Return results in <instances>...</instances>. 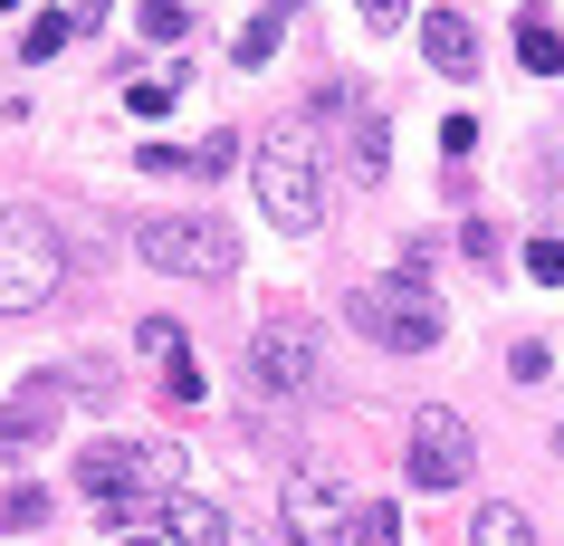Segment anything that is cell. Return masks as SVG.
Returning <instances> with one entry per match:
<instances>
[{
  "label": "cell",
  "instance_id": "obj_1",
  "mask_svg": "<svg viewBox=\"0 0 564 546\" xmlns=\"http://www.w3.org/2000/svg\"><path fill=\"white\" fill-rule=\"evenodd\" d=\"M77 489H87V508L106 527L124 517H153L163 489H182V451H144V441H87L77 451Z\"/></svg>",
  "mask_w": 564,
  "mask_h": 546
},
{
  "label": "cell",
  "instance_id": "obj_2",
  "mask_svg": "<svg viewBox=\"0 0 564 546\" xmlns=\"http://www.w3.org/2000/svg\"><path fill=\"white\" fill-rule=\"evenodd\" d=\"M249 182H259V212L288 231V240H306L316 221H326V182H316V144H306L297 125H268L259 144H249Z\"/></svg>",
  "mask_w": 564,
  "mask_h": 546
},
{
  "label": "cell",
  "instance_id": "obj_3",
  "mask_svg": "<svg viewBox=\"0 0 564 546\" xmlns=\"http://www.w3.org/2000/svg\"><path fill=\"white\" fill-rule=\"evenodd\" d=\"M58 288H67L58 221L30 212V202H10V212H0V317H39Z\"/></svg>",
  "mask_w": 564,
  "mask_h": 546
},
{
  "label": "cell",
  "instance_id": "obj_4",
  "mask_svg": "<svg viewBox=\"0 0 564 546\" xmlns=\"http://www.w3.org/2000/svg\"><path fill=\"white\" fill-rule=\"evenodd\" d=\"M134 249H144L163 278H230L239 269V231L220 212H153L144 231H134Z\"/></svg>",
  "mask_w": 564,
  "mask_h": 546
},
{
  "label": "cell",
  "instance_id": "obj_5",
  "mask_svg": "<svg viewBox=\"0 0 564 546\" xmlns=\"http://www.w3.org/2000/svg\"><path fill=\"white\" fill-rule=\"evenodd\" d=\"M345 317H355L364 335H373V345H383V355H431V345H441V298H431V288H421V278H383V288H355V298H345Z\"/></svg>",
  "mask_w": 564,
  "mask_h": 546
},
{
  "label": "cell",
  "instance_id": "obj_6",
  "mask_svg": "<svg viewBox=\"0 0 564 546\" xmlns=\"http://www.w3.org/2000/svg\"><path fill=\"white\" fill-rule=\"evenodd\" d=\"M469 470H478L469 422L449 403H421L412 413V489H469Z\"/></svg>",
  "mask_w": 564,
  "mask_h": 546
},
{
  "label": "cell",
  "instance_id": "obj_7",
  "mask_svg": "<svg viewBox=\"0 0 564 546\" xmlns=\"http://www.w3.org/2000/svg\"><path fill=\"white\" fill-rule=\"evenodd\" d=\"M249 374H259L268 394H306V384H316V326H306L297 307H278V317L249 335Z\"/></svg>",
  "mask_w": 564,
  "mask_h": 546
},
{
  "label": "cell",
  "instance_id": "obj_8",
  "mask_svg": "<svg viewBox=\"0 0 564 546\" xmlns=\"http://www.w3.org/2000/svg\"><path fill=\"white\" fill-rule=\"evenodd\" d=\"M345 527H355L345 480L335 470H288V537L297 546H345Z\"/></svg>",
  "mask_w": 564,
  "mask_h": 546
},
{
  "label": "cell",
  "instance_id": "obj_9",
  "mask_svg": "<svg viewBox=\"0 0 564 546\" xmlns=\"http://www.w3.org/2000/svg\"><path fill=\"white\" fill-rule=\"evenodd\" d=\"M58 413H67V374H30L20 394L0 403V460H30L58 431Z\"/></svg>",
  "mask_w": 564,
  "mask_h": 546
},
{
  "label": "cell",
  "instance_id": "obj_10",
  "mask_svg": "<svg viewBox=\"0 0 564 546\" xmlns=\"http://www.w3.org/2000/svg\"><path fill=\"white\" fill-rule=\"evenodd\" d=\"M153 517H163V546H230V517L210 508V499H192V489H163Z\"/></svg>",
  "mask_w": 564,
  "mask_h": 546
},
{
  "label": "cell",
  "instance_id": "obj_11",
  "mask_svg": "<svg viewBox=\"0 0 564 546\" xmlns=\"http://www.w3.org/2000/svg\"><path fill=\"white\" fill-rule=\"evenodd\" d=\"M421 58L441 67V77H478V30H469V10H431V20H421Z\"/></svg>",
  "mask_w": 564,
  "mask_h": 546
},
{
  "label": "cell",
  "instance_id": "obj_12",
  "mask_svg": "<svg viewBox=\"0 0 564 546\" xmlns=\"http://www.w3.org/2000/svg\"><path fill=\"white\" fill-rule=\"evenodd\" d=\"M517 67H535V77L564 67V30L545 20V10H517Z\"/></svg>",
  "mask_w": 564,
  "mask_h": 546
},
{
  "label": "cell",
  "instance_id": "obj_13",
  "mask_svg": "<svg viewBox=\"0 0 564 546\" xmlns=\"http://www.w3.org/2000/svg\"><path fill=\"white\" fill-rule=\"evenodd\" d=\"M469 546H535V527H527V508H507V499H498V508L469 517Z\"/></svg>",
  "mask_w": 564,
  "mask_h": 546
},
{
  "label": "cell",
  "instance_id": "obj_14",
  "mask_svg": "<svg viewBox=\"0 0 564 546\" xmlns=\"http://www.w3.org/2000/svg\"><path fill=\"white\" fill-rule=\"evenodd\" d=\"M134 345H144V355L163 364V374H173V364H192V335H182L173 317H144V326H134Z\"/></svg>",
  "mask_w": 564,
  "mask_h": 546
},
{
  "label": "cell",
  "instance_id": "obj_15",
  "mask_svg": "<svg viewBox=\"0 0 564 546\" xmlns=\"http://www.w3.org/2000/svg\"><path fill=\"white\" fill-rule=\"evenodd\" d=\"M30 527H48V489H10V499H0V537H30Z\"/></svg>",
  "mask_w": 564,
  "mask_h": 546
},
{
  "label": "cell",
  "instance_id": "obj_16",
  "mask_svg": "<svg viewBox=\"0 0 564 546\" xmlns=\"http://www.w3.org/2000/svg\"><path fill=\"white\" fill-rule=\"evenodd\" d=\"M345 546H402V508H392V499H373V508H355V527H345Z\"/></svg>",
  "mask_w": 564,
  "mask_h": 546
},
{
  "label": "cell",
  "instance_id": "obj_17",
  "mask_svg": "<svg viewBox=\"0 0 564 546\" xmlns=\"http://www.w3.org/2000/svg\"><path fill=\"white\" fill-rule=\"evenodd\" d=\"M383 135H392V125L373 116V106H355V173L364 182H383Z\"/></svg>",
  "mask_w": 564,
  "mask_h": 546
},
{
  "label": "cell",
  "instance_id": "obj_18",
  "mask_svg": "<svg viewBox=\"0 0 564 546\" xmlns=\"http://www.w3.org/2000/svg\"><path fill=\"white\" fill-rule=\"evenodd\" d=\"M144 39L153 49H182V39H192V10H182V0H144Z\"/></svg>",
  "mask_w": 564,
  "mask_h": 546
},
{
  "label": "cell",
  "instance_id": "obj_19",
  "mask_svg": "<svg viewBox=\"0 0 564 546\" xmlns=\"http://www.w3.org/2000/svg\"><path fill=\"white\" fill-rule=\"evenodd\" d=\"M173 96H182V67H173V77H134L124 106H134V116H173Z\"/></svg>",
  "mask_w": 564,
  "mask_h": 546
},
{
  "label": "cell",
  "instance_id": "obj_20",
  "mask_svg": "<svg viewBox=\"0 0 564 546\" xmlns=\"http://www.w3.org/2000/svg\"><path fill=\"white\" fill-rule=\"evenodd\" d=\"M268 49H278V10H259V20L230 39V58H239V67H268Z\"/></svg>",
  "mask_w": 564,
  "mask_h": 546
},
{
  "label": "cell",
  "instance_id": "obj_21",
  "mask_svg": "<svg viewBox=\"0 0 564 546\" xmlns=\"http://www.w3.org/2000/svg\"><path fill=\"white\" fill-rule=\"evenodd\" d=\"M67 30H77V20H58V10H39L20 49H30V58H58V49H67Z\"/></svg>",
  "mask_w": 564,
  "mask_h": 546
},
{
  "label": "cell",
  "instance_id": "obj_22",
  "mask_svg": "<svg viewBox=\"0 0 564 546\" xmlns=\"http://www.w3.org/2000/svg\"><path fill=\"white\" fill-rule=\"evenodd\" d=\"M507 374H517V384H545V374H555V355H545V345H517V355H507Z\"/></svg>",
  "mask_w": 564,
  "mask_h": 546
},
{
  "label": "cell",
  "instance_id": "obj_23",
  "mask_svg": "<svg viewBox=\"0 0 564 546\" xmlns=\"http://www.w3.org/2000/svg\"><path fill=\"white\" fill-rule=\"evenodd\" d=\"M230 163H239V144H230V135H210V144H192V173H230Z\"/></svg>",
  "mask_w": 564,
  "mask_h": 546
},
{
  "label": "cell",
  "instance_id": "obj_24",
  "mask_svg": "<svg viewBox=\"0 0 564 546\" xmlns=\"http://www.w3.org/2000/svg\"><path fill=\"white\" fill-rule=\"evenodd\" d=\"M527 269L545 278V288H564V240H535V249H527Z\"/></svg>",
  "mask_w": 564,
  "mask_h": 546
},
{
  "label": "cell",
  "instance_id": "obj_25",
  "mask_svg": "<svg viewBox=\"0 0 564 546\" xmlns=\"http://www.w3.org/2000/svg\"><path fill=\"white\" fill-rule=\"evenodd\" d=\"M144 173H192V144H144Z\"/></svg>",
  "mask_w": 564,
  "mask_h": 546
},
{
  "label": "cell",
  "instance_id": "obj_26",
  "mask_svg": "<svg viewBox=\"0 0 564 546\" xmlns=\"http://www.w3.org/2000/svg\"><path fill=\"white\" fill-rule=\"evenodd\" d=\"M364 20H373V30H402V0H355Z\"/></svg>",
  "mask_w": 564,
  "mask_h": 546
},
{
  "label": "cell",
  "instance_id": "obj_27",
  "mask_svg": "<svg viewBox=\"0 0 564 546\" xmlns=\"http://www.w3.org/2000/svg\"><path fill=\"white\" fill-rule=\"evenodd\" d=\"M124 546H163V537H124Z\"/></svg>",
  "mask_w": 564,
  "mask_h": 546
},
{
  "label": "cell",
  "instance_id": "obj_28",
  "mask_svg": "<svg viewBox=\"0 0 564 546\" xmlns=\"http://www.w3.org/2000/svg\"><path fill=\"white\" fill-rule=\"evenodd\" d=\"M268 10H297V0H268Z\"/></svg>",
  "mask_w": 564,
  "mask_h": 546
},
{
  "label": "cell",
  "instance_id": "obj_29",
  "mask_svg": "<svg viewBox=\"0 0 564 546\" xmlns=\"http://www.w3.org/2000/svg\"><path fill=\"white\" fill-rule=\"evenodd\" d=\"M0 10H20V0H0Z\"/></svg>",
  "mask_w": 564,
  "mask_h": 546
}]
</instances>
